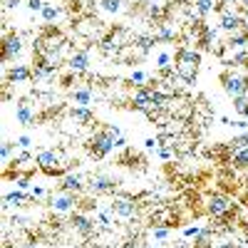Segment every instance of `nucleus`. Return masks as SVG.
I'll use <instances>...</instances> for the list:
<instances>
[{
  "label": "nucleus",
  "mask_w": 248,
  "mask_h": 248,
  "mask_svg": "<svg viewBox=\"0 0 248 248\" xmlns=\"http://www.w3.org/2000/svg\"><path fill=\"white\" fill-rule=\"evenodd\" d=\"M199 65H201V55H199L196 50L181 47V50L176 52V75H179L184 82H194V79H196Z\"/></svg>",
  "instance_id": "f257e3e1"
},
{
  "label": "nucleus",
  "mask_w": 248,
  "mask_h": 248,
  "mask_svg": "<svg viewBox=\"0 0 248 248\" xmlns=\"http://www.w3.org/2000/svg\"><path fill=\"white\" fill-rule=\"evenodd\" d=\"M114 149H117L114 137H112L107 129H99V132H94V134L87 139V152H90L92 159H105V156H109Z\"/></svg>",
  "instance_id": "f03ea898"
},
{
  "label": "nucleus",
  "mask_w": 248,
  "mask_h": 248,
  "mask_svg": "<svg viewBox=\"0 0 248 248\" xmlns=\"http://www.w3.org/2000/svg\"><path fill=\"white\" fill-rule=\"evenodd\" d=\"M35 164L47 176H62V171H65V167H67V164L62 161V152H57V149H43L37 154Z\"/></svg>",
  "instance_id": "7ed1b4c3"
},
{
  "label": "nucleus",
  "mask_w": 248,
  "mask_h": 248,
  "mask_svg": "<svg viewBox=\"0 0 248 248\" xmlns=\"http://www.w3.org/2000/svg\"><path fill=\"white\" fill-rule=\"evenodd\" d=\"M132 107L137 109V112H144L147 117H156L159 112H156V107H154V90L152 87H139L134 94H132Z\"/></svg>",
  "instance_id": "20e7f679"
},
{
  "label": "nucleus",
  "mask_w": 248,
  "mask_h": 248,
  "mask_svg": "<svg viewBox=\"0 0 248 248\" xmlns=\"http://www.w3.org/2000/svg\"><path fill=\"white\" fill-rule=\"evenodd\" d=\"M221 82H223V92L229 97H243L248 94V77L246 75H236V72H223L221 75Z\"/></svg>",
  "instance_id": "39448f33"
},
{
  "label": "nucleus",
  "mask_w": 248,
  "mask_h": 248,
  "mask_svg": "<svg viewBox=\"0 0 248 248\" xmlns=\"http://www.w3.org/2000/svg\"><path fill=\"white\" fill-rule=\"evenodd\" d=\"M231 209H233L231 199L223 196V194H214V196H209V201H206V211H209V216H214V218H223L226 214H231Z\"/></svg>",
  "instance_id": "423d86ee"
},
{
  "label": "nucleus",
  "mask_w": 248,
  "mask_h": 248,
  "mask_svg": "<svg viewBox=\"0 0 248 248\" xmlns=\"http://www.w3.org/2000/svg\"><path fill=\"white\" fill-rule=\"evenodd\" d=\"M117 179H112V176H107V174H97V176H92V181H90V189H92V194H114L117 191Z\"/></svg>",
  "instance_id": "0eeeda50"
},
{
  "label": "nucleus",
  "mask_w": 248,
  "mask_h": 248,
  "mask_svg": "<svg viewBox=\"0 0 248 248\" xmlns=\"http://www.w3.org/2000/svg\"><path fill=\"white\" fill-rule=\"evenodd\" d=\"M109 214L114 216H122V218H134L137 214V203L132 199H114L109 203Z\"/></svg>",
  "instance_id": "6e6552de"
},
{
  "label": "nucleus",
  "mask_w": 248,
  "mask_h": 248,
  "mask_svg": "<svg viewBox=\"0 0 248 248\" xmlns=\"http://www.w3.org/2000/svg\"><path fill=\"white\" fill-rule=\"evenodd\" d=\"M20 52H23V37L20 35H5V40H3V60L13 62Z\"/></svg>",
  "instance_id": "1a4fd4ad"
},
{
  "label": "nucleus",
  "mask_w": 248,
  "mask_h": 248,
  "mask_svg": "<svg viewBox=\"0 0 248 248\" xmlns=\"http://www.w3.org/2000/svg\"><path fill=\"white\" fill-rule=\"evenodd\" d=\"M70 223H72V229L79 236H85V238H90L94 233V221L90 216H85V214H72V221Z\"/></svg>",
  "instance_id": "9d476101"
},
{
  "label": "nucleus",
  "mask_w": 248,
  "mask_h": 248,
  "mask_svg": "<svg viewBox=\"0 0 248 248\" xmlns=\"http://www.w3.org/2000/svg\"><path fill=\"white\" fill-rule=\"evenodd\" d=\"M5 79L10 85H23V82H30L32 79V70L28 65H13L5 75Z\"/></svg>",
  "instance_id": "9b49d317"
},
{
  "label": "nucleus",
  "mask_w": 248,
  "mask_h": 248,
  "mask_svg": "<svg viewBox=\"0 0 248 248\" xmlns=\"http://www.w3.org/2000/svg\"><path fill=\"white\" fill-rule=\"evenodd\" d=\"M241 28H246V20L241 17V15H236V13H229V10H223V15H221V30H226V32H238Z\"/></svg>",
  "instance_id": "f8f14e48"
},
{
  "label": "nucleus",
  "mask_w": 248,
  "mask_h": 248,
  "mask_svg": "<svg viewBox=\"0 0 248 248\" xmlns=\"http://www.w3.org/2000/svg\"><path fill=\"white\" fill-rule=\"evenodd\" d=\"M50 206H52V211H57V214H67V211H72L77 206V199H75V194H65V191H62L60 196L52 199Z\"/></svg>",
  "instance_id": "ddd939ff"
},
{
  "label": "nucleus",
  "mask_w": 248,
  "mask_h": 248,
  "mask_svg": "<svg viewBox=\"0 0 248 248\" xmlns=\"http://www.w3.org/2000/svg\"><path fill=\"white\" fill-rule=\"evenodd\" d=\"M60 189L65 194H79L82 189H85V181H82L79 174H65L60 181Z\"/></svg>",
  "instance_id": "4468645a"
},
{
  "label": "nucleus",
  "mask_w": 248,
  "mask_h": 248,
  "mask_svg": "<svg viewBox=\"0 0 248 248\" xmlns=\"http://www.w3.org/2000/svg\"><path fill=\"white\" fill-rule=\"evenodd\" d=\"M87 67H90V52H87V50H79V52H75V55L70 57V70H72L75 75L87 72Z\"/></svg>",
  "instance_id": "2eb2a0df"
},
{
  "label": "nucleus",
  "mask_w": 248,
  "mask_h": 248,
  "mask_svg": "<svg viewBox=\"0 0 248 248\" xmlns=\"http://www.w3.org/2000/svg\"><path fill=\"white\" fill-rule=\"evenodd\" d=\"M28 199H32V196H28L23 189H17V191H8V194H5V199H3V201H5V203H3V209H10V206H23Z\"/></svg>",
  "instance_id": "dca6fc26"
},
{
  "label": "nucleus",
  "mask_w": 248,
  "mask_h": 248,
  "mask_svg": "<svg viewBox=\"0 0 248 248\" xmlns=\"http://www.w3.org/2000/svg\"><path fill=\"white\" fill-rule=\"evenodd\" d=\"M15 117H17V122L23 124V127H32L35 124V114H32V109H30V105H17V109H15Z\"/></svg>",
  "instance_id": "f3484780"
},
{
  "label": "nucleus",
  "mask_w": 248,
  "mask_h": 248,
  "mask_svg": "<svg viewBox=\"0 0 248 248\" xmlns=\"http://www.w3.org/2000/svg\"><path fill=\"white\" fill-rule=\"evenodd\" d=\"M231 167L238 169V171H246V169H248V147L233 149V154H231Z\"/></svg>",
  "instance_id": "a211bd4d"
},
{
  "label": "nucleus",
  "mask_w": 248,
  "mask_h": 248,
  "mask_svg": "<svg viewBox=\"0 0 248 248\" xmlns=\"http://www.w3.org/2000/svg\"><path fill=\"white\" fill-rule=\"evenodd\" d=\"M70 117H72L75 122H79V124H87V122L94 119V114H92L90 107H79V105H75V107L70 109Z\"/></svg>",
  "instance_id": "6ab92c4d"
},
{
  "label": "nucleus",
  "mask_w": 248,
  "mask_h": 248,
  "mask_svg": "<svg viewBox=\"0 0 248 248\" xmlns=\"http://www.w3.org/2000/svg\"><path fill=\"white\" fill-rule=\"evenodd\" d=\"M72 99H75V105H79V107H90L92 90H90V87H79V90L72 92Z\"/></svg>",
  "instance_id": "aec40b11"
},
{
  "label": "nucleus",
  "mask_w": 248,
  "mask_h": 248,
  "mask_svg": "<svg viewBox=\"0 0 248 248\" xmlns=\"http://www.w3.org/2000/svg\"><path fill=\"white\" fill-rule=\"evenodd\" d=\"M43 20L45 23H55V20H60L62 17V8L60 5H52V3H45V8H43Z\"/></svg>",
  "instance_id": "412c9836"
},
{
  "label": "nucleus",
  "mask_w": 248,
  "mask_h": 248,
  "mask_svg": "<svg viewBox=\"0 0 248 248\" xmlns=\"http://www.w3.org/2000/svg\"><path fill=\"white\" fill-rule=\"evenodd\" d=\"M99 8L105 10V13L117 15V13H122V8H124V0H99Z\"/></svg>",
  "instance_id": "4be33fe9"
},
{
  "label": "nucleus",
  "mask_w": 248,
  "mask_h": 248,
  "mask_svg": "<svg viewBox=\"0 0 248 248\" xmlns=\"http://www.w3.org/2000/svg\"><path fill=\"white\" fill-rule=\"evenodd\" d=\"M154 40H156V37H149V35H134V43H137V47H139L141 52H149L152 45H154Z\"/></svg>",
  "instance_id": "5701e85b"
},
{
  "label": "nucleus",
  "mask_w": 248,
  "mask_h": 248,
  "mask_svg": "<svg viewBox=\"0 0 248 248\" xmlns=\"http://www.w3.org/2000/svg\"><path fill=\"white\" fill-rule=\"evenodd\" d=\"M214 40H216V30L209 28V25H203L201 28V47H211Z\"/></svg>",
  "instance_id": "b1692460"
},
{
  "label": "nucleus",
  "mask_w": 248,
  "mask_h": 248,
  "mask_svg": "<svg viewBox=\"0 0 248 248\" xmlns=\"http://www.w3.org/2000/svg\"><path fill=\"white\" fill-rule=\"evenodd\" d=\"M248 45V32H233L231 37H229V47H246Z\"/></svg>",
  "instance_id": "393cba45"
},
{
  "label": "nucleus",
  "mask_w": 248,
  "mask_h": 248,
  "mask_svg": "<svg viewBox=\"0 0 248 248\" xmlns=\"http://www.w3.org/2000/svg\"><path fill=\"white\" fill-rule=\"evenodd\" d=\"M176 37V32L169 28V25H159V32H156V40H161V43H171V40Z\"/></svg>",
  "instance_id": "a878e982"
},
{
  "label": "nucleus",
  "mask_w": 248,
  "mask_h": 248,
  "mask_svg": "<svg viewBox=\"0 0 248 248\" xmlns=\"http://www.w3.org/2000/svg\"><path fill=\"white\" fill-rule=\"evenodd\" d=\"M233 109H236L241 117H248V94H243V97H236V99H233Z\"/></svg>",
  "instance_id": "bb28decb"
},
{
  "label": "nucleus",
  "mask_w": 248,
  "mask_h": 248,
  "mask_svg": "<svg viewBox=\"0 0 248 248\" xmlns=\"http://www.w3.org/2000/svg\"><path fill=\"white\" fill-rule=\"evenodd\" d=\"M206 233H209V231L201 229V226H189V229H184V236L186 238H203Z\"/></svg>",
  "instance_id": "cd10ccee"
},
{
  "label": "nucleus",
  "mask_w": 248,
  "mask_h": 248,
  "mask_svg": "<svg viewBox=\"0 0 248 248\" xmlns=\"http://www.w3.org/2000/svg\"><path fill=\"white\" fill-rule=\"evenodd\" d=\"M214 10V0H196V13L203 17V15H209Z\"/></svg>",
  "instance_id": "c85d7f7f"
},
{
  "label": "nucleus",
  "mask_w": 248,
  "mask_h": 248,
  "mask_svg": "<svg viewBox=\"0 0 248 248\" xmlns=\"http://www.w3.org/2000/svg\"><path fill=\"white\" fill-rule=\"evenodd\" d=\"M231 147H233V149H243V147H248V132H241L238 137H233Z\"/></svg>",
  "instance_id": "c756f323"
},
{
  "label": "nucleus",
  "mask_w": 248,
  "mask_h": 248,
  "mask_svg": "<svg viewBox=\"0 0 248 248\" xmlns=\"http://www.w3.org/2000/svg\"><path fill=\"white\" fill-rule=\"evenodd\" d=\"M152 236L156 241H167L169 238V226H156V229H152Z\"/></svg>",
  "instance_id": "7c9ffc66"
},
{
  "label": "nucleus",
  "mask_w": 248,
  "mask_h": 248,
  "mask_svg": "<svg viewBox=\"0 0 248 248\" xmlns=\"http://www.w3.org/2000/svg\"><path fill=\"white\" fill-rule=\"evenodd\" d=\"M13 147H17V144H13V141H3V147H0V156H3V161H8L10 159V154H13Z\"/></svg>",
  "instance_id": "2f4dec72"
},
{
  "label": "nucleus",
  "mask_w": 248,
  "mask_h": 248,
  "mask_svg": "<svg viewBox=\"0 0 248 248\" xmlns=\"http://www.w3.org/2000/svg\"><path fill=\"white\" fill-rule=\"evenodd\" d=\"M132 82H137L139 87H144V82H147V75H144L141 70H134V72H132Z\"/></svg>",
  "instance_id": "473e14b6"
},
{
  "label": "nucleus",
  "mask_w": 248,
  "mask_h": 248,
  "mask_svg": "<svg viewBox=\"0 0 248 248\" xmlns=\"http://www.w3.org/2000/svg\"><path fill=\"white\" fill-rule=\"evenodd\" d=\"M28 8H30L32 13H43L45 3H43V0H28Z\"/></svg>",
  "instance_id": "72a5a7b5"
},
{
  "label": "nucleus",
  "mask_w": 248,
  "mask_h": 248,
  "mask_svg": "<svg viewBox=\"0 0 248 248\" xmlns=\"http://www.w3.org/2000/svg\"><path fill=\"white\" fill-rule=\"evenodd\" d=\"M169 60H171L169 52H161V55L156 57V62H159V67H161V70H167V67H169Z\"/></svg>",
  "instance_id": "f704fd0d"
},
{
  "label": "nucleus",
  "mask_w": 248,
  "mask_h": 248,
  "mask_svg": "<svg viewBox=\"0 0 248 248\" xmlns=\"http://www.w3.org/2000/svg\"><path fill=\"white\" fill-rule=\"evenodd\" d=\"M15 144H17L20 149H30V144H32V141H30V137H28V134H23V137H17V141H15Z\"/></svg>",
  "instance_id": "c9c22d12"
},
{
  "label": "nucleus",
  "mask_w": 248,
  "mask_h": 248,
  "mask_svg": "<svg viewBox=\"0 0 248 248\" xmlns=\"http://www.w3.org/2000/svg\"><path fill=\"white\" fill-rule=\"evenodd\" d=\"M147 13H149V17H156V20L164 15V10H161L159 5H149V10H147Z\"/></svg>",
  "instance_id": "e433bc0d"
},
{
  "label": "nucleus",
  "mask_w": 248,
  "mask_h": 248,
  "mask_svg": "<svg viewBox=\"0 0 248 248\" xmlns=\"http://www.w3.org/2000/svg\"><path fill=\"white\" fill-rule=\"evenodd\" d=\"M15 184H17V189H23V191H25L28 186H30V179H28V176H17Z\"/></svg>",
  "instance_id": "4c0bfd02"
},
{
  "label": "nucleus",
  "mask_w": 248,
  "mask_h": 248,
  "mask_svg": "<svg viewBox=\"0 0 248 248\" xmlns=\"http://www.w3.org/2000/svg\"><path fill=\"white\" fill-rule=\"evenodd\" d=\"M105 129H107V132H109V134H112L114 139H117V137H122V129L117 127V124H107V127H105Z\"/></svg>",
  "instance_id": "58836bf2"
},
{
  "label": "nucleus",
  "mask_w": 248,
  "mask_h": 248,
  "mask_svg": "<svg viewBox=\"0 0 248 248\" xmlns=\"http://www.w3.org/2000/svg\"><path fill=\"white\" fill-rule=\"evenodd\" d=\"M144 147H147L149 152H159V141L156 139H147V141H144Z\"/></svg>",
  "instance_id": "ea45409f"
},
{
  "label": "nucleus",
  "mask_w": 248,
  "mask_h": 248,
  "mask_svg": "<svg viewBox=\"0 0 248 248\" xmlns=\"http://www.w3.org/2000/svg\"><path fill=\"white\" fill-rule=\"evenodd\" d=\"M99 223H102V229H109V214H99Z\"/></svg>",
  "instance_id": "a19ab883"
},
{
  "label": "nucleus",
  "mask_w": 248,
  "mask_h": 248,
  "mask_svg": "<svg viewBox=\"0 0 248 248\" xmlns=\"http://www.w3.org/2000/svg\"><path fill=\"white\" fill-rule=\"evenodd\" d=\"M216 248H241V246H238L236 241H223V243H218Z\"/></svg>",
  "instance_id": "79ce46f5"
},
{
  "label": "nucleus",
  "mask_w": 248,
  "mask_h": 248,
  "mask_svg": "<svg viewBox=\"0 0 248 248\" xmlns=\"http://www.w3.org/2000/svg\"><path fill=\"white\" fill-rule=\"evenodd\" d=\"M20 5V0H5V10H15Z\"/></svg>",
  "instance_id": "37998d69"
},
{
  "label": "nucleus",
  "mask_w": 248,
  "mask_h": 248,
  "mask_svg": "<svg viewBox=\"0 0 248 248\" xmlns=\"http://www.w3.org/2000/svg\"><path fill=\"white\" fill-rule=\"evenodd\" d=\"M236 129H241V132H248V122H246V119H238V122H236Z\"/></svg>",
  "instance_id": "c03bdc74"
},
{
  "label": "nucleus",
  "mask_w": 248,
  "mask_h": 248,
  "mask_svg": "<svg viewBox=\"0 0 248 248\" xmlns=\"http://www.w3.org/2000/svg\"><path fill=\"white\" fill-rule=\"evenodd\" d=\"M114 144H117V149H124V147H127V139H124V137H117Z\"/></svg>",
  "instance_id": "a18cd8bd"
},
{
  "label": "nucleus",
  "mask_w": 248,
  "mask_h": 248,
  "mask_svg": "<svg viewBox=\"0 0 248 248\" xmlns=\"http://www.w3.org/2000/svg\"><path fill=\"white\" fill-rule=\"evenodd\" d=\"M159 156H161V159H171V152H169L167 147H161V149H159Z\"/></svg>",
  "instance_id": "49530a36"
},
{
  "label": "nucleus",
  "mask_w": 248,
  "mask_h": 248,
  "mask_svg": "<svg viewBox=\"0 0 248 248\" xmlns=\"http://www.w3.org/2000/svg\"><path fill=\"white\" fill-rule=\"evenodd\" d=\"M43 194H45V189H40V186H35V189H32V194H30V196H32V199H40V196H43Z\"/></svg>",
  "instance_id": "de8ad7c7"
},
{
  "label": "nucleus",
  "mask_w": 248,
  "mask_h": 248,
  "mask_svg": "<svg viewBox=\"0 0 248 248\" xmlns=\"http://www.w3.org/2000/svg\"><path fill=\"white\" fill-rule=\"evenodd\" d=\"M124 248H137V243L134 241H127V243H124Z\"/></svg>",
  "instance_id": "09e8293b"
},
{
  "label": "nucleus",
  "mask_w": 248,
  "mask_h": 248,
  "mask_svg": "<svg viewBox=\"0 0 248 248\" xmlns=\"http://www.w3.org/2000/svg\"><path fill=\"white\" fill-rule=\"evenodd\" d=\"M223 5H233V3H238V0H221Z\"/></svg>",
  "instance_id": "8fccbe9b"
},
{
  "label": "nucleus",
  "mask_w": 248,
  "mask_h": 248,
  "mask_svg": "<svg viewBox=\"0 0 248 248\" xmlns=\"http://www.w3.org/2000/svg\"><path fill=\"white\" fill-rule=\"evenodd\" d=\"M23 248H37V246H35V243H25Z\"/></svg>",
  "instance_id": "3c124183"
},
{
  "label": "nucleus",
  "mask_w": 248,
  "mask_h": 248,
  "mask_svg": "<svg viewBox=\"0 0 248 248\" xmlns=\"http://www.w3.org/2000/svg\"><path fill=\"white\" fill-rule=\"evenodd\" d=\"M243 20H246V28H248V10H246V15H243Z\"/></svg>",
  "instance_id": "603ef678"
},
{
  "label": "nucleus",
  "mask_w": 248,
  "mask_h": 248,
  "mask_svg": "<svg viewBox=\"0 0 248 248\" xmlns=\"http://www.w3.org/2000/svg\"><path fill=\"white\" fill-rule=\"evenodd\" d=\"M149 248H164V246H149Z\"/></svg>",
  "instance_id": "864d4df0"
}]
</instances>
